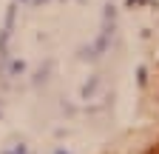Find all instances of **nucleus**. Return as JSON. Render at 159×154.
Here are the masks:
<instances>
[{"instance_id": "nucleus-1", "label": "nucleus", "mask_w": 159, "mask_h": 154, "mask_svg": "<svg viewBox=\"0 0 159 154\" xmlns=\"http://www.w3.org/2000/svg\"><path fill=\"white\" fill-rule=\"evenodd\" d=\"M156 154H159V143H156Z\"/></svg>"}]
</instances>
